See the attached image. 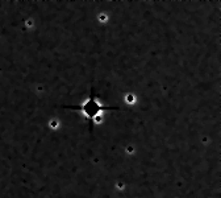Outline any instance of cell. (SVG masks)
<instances>
[{
	"label": "cell",
	"instance_id": "obj_1",
	"mask_svg": "<svg viewBox=\"0 0 221 198\" xmlns=\"http://www.w3.org/2000/svg\"><path fill=\"white\" fill-rule=\"evenodd\" d=\"M79 111H82L83 115L87 118L88 120H94L96 119V116H99V114L104 110H108V107H104L101 103L98 100L96 96H91L88 100H86L82 106H77L74 107Z\"/></svg>",
	"mask_w": 221,
	"mask_h": 198
}]
</instances>
